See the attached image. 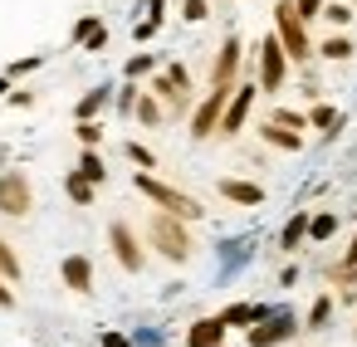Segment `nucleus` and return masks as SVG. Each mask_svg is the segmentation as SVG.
I'll list each match as a JSON object with an SVG mask.
<instances>
[{"mask_svg":"<svg viewBox=\"0 0 357 347\" xmlns=\"http://www.w3.org/2000/svg\"><path fill=\"white\" fill-rule=\"evenodd\" d=\"M132 113H137V123H147V128H157V123H162V103H157V98H147V93H137V108H132Z\"/></svg>","mask_w":357,"mask_h":347,"instance_id":"nucleus-25","label":"nucleus"},{"mask_svg":"<svg viewBox=\"0 0 357 347\" xmlns=\"http://www.w3.org/2000/svg\"><path fill=\"white\" fill-rule=\"evenodd\" d=\"M245 259H250V240H225V245H220V269H225V274H235Z\"/></svg>","mask_w":357,"mask_h":347,"instance_id":"nucleus-20","label":"nucleus"},{"mask_svg":"<svg viewBox=\"0 0 357 347\" xmlns=\"http://www.w3.org/2000/svg\"><path fill=\"white\" fill-rule=\"evenodd\" d=\"M0 98H10V79H0Z\"/></svg>","mask_w":357,"mask_h":347,"instance_id":"nucleus-44","label":"nucleus"},{"mask_svg":"<svg viewBox=\"0 0 357 347\" xmlns=\"http://www.w3.org/2000/svg\"><path fill=\"white\" fill-rule=\"evenodd\" d=\"M142 10H147V15H157V20H162V10H167V0H142Z\"/></svg>","mask_w":357,"mask_h":347,"instance_id":"nucleus-42","label":"nucleus"},{"mask_svg":"<svg viewBox=\"0 0 357 347\" xmlns=\"http://www.w3.org/2000/svg\"><path fill=\"white\" fill-rule=\"evenodd\" d=\"M225 98H230V88H211V93H206V103H201V108L191 113V137H196V142H206V137H211V132L220 128Z\"/></svg>","mask_w":357,"mask_h":347,"instance_id":"nucleus-9","label":"nucleus"},{"mask_svg":"<svg viewBox=\"0 0 357 347\" xmlns=\"http://www.w3.org/2000/svg\"><path fill=\"white\" fill-rule=\"evenodd\" d=\"M323 15H328V25H347V20H352V6L333 0V6H323Z\"/></svg>","mask_w":357,"mask_h":347,"instance_id":"nucleus-31","label":"nucleus"},{"mask_svg":"<svg viewBox=\"0 0 357 347\" xmlns=\"http://www.w3.org/2000/svg\"><path fill=\"white\" fill-rule=\"evenodd\" d=\"M284 79H289V59H284L279 40L269 35V40L259 45V93H279Z\"/></svg>","mask_w":357,"mask_h":347,"instance_id":"nucleus-6","label":"nucleus"},{"mask_svg":"<svg viewBox=\"0 0 357 347\" xmlns=\"http://www.w3.org/2000/svg\"><path fill=\"white\" fill-rule=\"evenodd\" d=\"M147 240H152V249H157L162 259H172V264H186V259L196 254V245H191V235H186V220L162 215V210L147 220Z\"/></svg>","mask_w":357,"mask_h":347,"instance_id":"nucleus-1","label":"nucleus"},{"mask_svg":"<svg viewBox=\"0 0 357 347\" xmlns=\"http://www.w3.org/2000/svg\"><path fill=\"white\" fill-rule=\"evenodd\" d=\"M152 69H157L152 54H132V59H128V79H142V74H152Z\"/></svg>","mask_w":357,"mask_h":347,"instance_id":"nucleus-29","label":"nucleus"},{"mask_svg":"<svg viewBox=\"0 0 357 347\" xmlns=\"http://www.w3.org/2000/svg\"><path fill=\"white\" fill-rule=\"evenodd\" d=\"M137 191L162 210V215H176V220H201V201L196 196H186V191H176V186H167V181H157L152 171H137Z\"/></svg>","mask_w":357,"mask_h":347,"instance_id":"nucleus-2","label":"nucleus"},{"mask_svg":"<svg viewBox=\"0 0 357 347\" xmlns=\"http://www.w3.org/2000/svg\"><path fill=\"white\" fill-rule=\"evenodd\" d=\"M20 274H25V269H20V254L0 240V279H6V284H20Z\"/></svg>","mask_w":357,"mask_h":347,"instance_id":"nucleus-23","label":"nucleus"},{"mask_svg":"<svg viewBox=\"0 0 357 347\" xmlns=\"http://www.w3.org/2000/svg\"><path fill=\"white\" fill-rule=\"evenodd\" d=\"M0 308H15V288H10L6 279H0Z\"/></svg>","mask_w":357,"mask_h":347,"instance_id":"nucleus-40","label":"nucleus"},{"mask_svg":"<svg viewBox=\"0 0 357 347\" xmlns=\"http://www.w3.org/2000/svg\"><path fill=\"white\" fill-rule=\"evenodd\" d=\"M186 347H225V323L220 318H196L186 327Z\"/></svg>","mask_w":357,"mask_h":347,"instance_id":"nucleus-14","label":"nucleus"},{"mask_svg":"<svg viewBox=\"0 0 357 347\" xmlns=\"http://www.w3.org/2000/svg\"><path fill=\"white\" fill-rule=\"evenodd\" d=\"M113 103V84H98V88H89L79 103H74V123H93L103 108Z\"/></svg>","mask_w":357,"mask_h":347,"instance_id":"nucleus-15","label":"nucleus"},{"mask_svg":"<svg viewBox=\"0 0 357 347\" xmlns=\"http://www.w3.org/2000/svg\"><path fill=\"white\" fill-rule=\"evenodd\" d=\"M274 40H279L284 59H294V64H303V59L313 54L308 25H303V20L294 15V0H279V6H274Z\"/></svg>","mask_w":357,"mask_h":347,"instance_id":"nucleus-3","label":"nucleus"},{"mask_svg":"<svg viewBox=\"0 0 357 347\" xmlns=\"http://www.w3.org/2000/svg\"><path fill=\"white\" fill-rule=\"evenodd\" d=\"M79 176H84L89 186H103V181H108V167H103L98 147H84V157H79Z\"/></svg>","mask_w":357,"mask_h":347,"instance_id":"nucleus-17","label":"nucleus"},{"mask_svg":"<svg viewBox=\"0 0 357 347\" xmlns=\"http://www.w3.org/2000/svg\"><path fill=\"white\" fill-rule=\"evenodd\" d=\"M294 15H298L303 25H308V20H318V15H323V0H294Z\"/></svg>","mask_w":357,"mask_h":347,"instance_id":"nucleus-30","label":"nucleus"},{"mask_svg":"<svg viewBox=\"0 0 357 347\" xmlns=\"http://www.w3.org/2000/svg\"><path fill=\"white\" fill-rule=\"evenodd\" d=\"M211 15V6H206V0H181V20H191V25H201Z\"/></svg>","mask_w":357,"mask_h":347,"instance_id":"nucleus-28","label":"nucleus"},{"mask_svg":"<svg viewBox=\"0 0 357 347\" xmlns=\"http://www.w3.org/2000/svg\"><path fill=\"white\" fill-rule=\"evenodd\" d=\"M255 84H240V88H230V98H225V113H220V137H235L245 123H250V108H255Z\"/></svg>","mask_w":357,"mask_h":347,"instance_id":"nucleus-7","label":"nucleus"},{"mask_svg":"<svg viewBox=\"0 0 357 347\" xmlns=\"http://www.w3.org/2000/svg\"><path fill=\"white\" fill-rule=\"evenodd\" d=\"M225 201H235V206H264V186H255V181H240V176H220V186H215Z\"/></svg>","mask_w":357,"mask_h":347,"instance_id":"nucleus-13","label":"nucleus"},{"mask_svg":"<svg viewBox=\"0 0 357 347\" xmlns=\"http://www.w3.org/2000/svg\"><path fill=\"white\" fill-rule=\"evenodd\" d=\"M64 191H69V201H74V206H93V196H98V186H89L79 171H69V176H64Z\"/></svg>","mask_w":357,"mask_h":347,"instance_id":"nucleus-22","label":"nucleus"},{"mask_svg":"<svg viewBox=\"0 0 357 347\" xmlns=\"http://www.w3.org/2000/svg\"><path fill=\"white\" fill-rule=\"evenodd\" d=\"M352 49H357V45H352L347 35H328V40L318 45V54H323V59H352Z\"/></svg>","mask_w":357,"mask_h":347,"instance_id":"nucleus-24","label":"nucleus"},{"mask_svg":"<svg viewBox=\"0 0 357 347\" xmlns=\"http://www.w3.org/2000/svg\"><path fill=\"white\" fill-rule=\"evenodd\" d=\"M342 6H352V0H342Z\"/></svg>","mask_w":357,"mask_h":347,"instance_id":"nucleus-45","label":"nucleus"},{"mask_svg":"<svg viewBox=\"0 0 357 347\" xmlns=\"http://www.w3.org/2000/svg\"><path fill=\"white\" fill-rule=\"evenodd\" d=\"M269 313H274L269 303H230V308H225V313H215V318L225 323V332H230V327H245V332H250V327H255V323H264Z\"/></svg>","mask_w":357,"mask_h":347,"instance_id":"nucleus-11","label":"nucleus"},{"mask_svg":"<svg viewBox=\"0 0 357 347\" xmlns=\"http://www.w3.org/2000/svg\"><path fill=\"white\" fill-rule=\"evenodd\" d=\"M98 347H132V337H128V332H103Z\"/></svg>","mask_w":357,"mask_h":347,"instance_id":"nucleus-38","label":"nucleus"},{"mask_svg":"<svg viewBox=\"0 0 357 347\" xmlns=\"http://www.w3.org/2000/svg\"><path fill=\"white\" fill-rule=\"evenodd\" d=\"M333 230H337V215H328V210L323 215H308V240H328Z\"/></svg>","mask_w":357,"mask_h":347,"instance_id":"nucleus-26","label":"nucleus"},{"mask_svg":"<svg viewBox=\"0 0 357 347\" xmlns=\"http://www.w3.org/2000/svg\"><path fill=\"white\" fill-rule=\"evenodd\" d=\"M74 132H79V142H84V147H98V142H103V128H98V123H79Z\"/></svg>","mask_w":357,"mask_h":347,"instance_id":"nucleus-32","label":"nucleus"},{"mask_svg":"<svg viewBox=\"0 0 357 347\" xmlns=\"http://www.w3.org/2000/svg\"><path fill=\"white\" fill-rule=\"evenodd\" d=\"M157 30H162V20H157V15H147V20H142V25H137V30H132V35H137V40H152V35H157Z\"/></svg>","mask_w":357,"mask_h":347,"instance_id":"nucleus-36","label":"nucleus"},{"mask_svg":"<svg viewBox=\"0 0 357 347\" xmlns=\"http://www.w3.org/2000/svg\"><path fill=\"white\" fill-rule=\"evenodd\" d=\"M298 327H303V323L294 318V308H274L264 323H255V327L245 332V342H250V347H284V342H294Z\"/></svg>","mask_w":357,"mask_h":347,"instance_id":"nucleus-4","label":"nucleus"},{"mask_svg":"<svg viewBox=\"0 0 357 347\" xmlns=\"http://www.w3.org/2000/svg\"><path fill=\"white\" fill-rule=\"evenodd\" d=\"M132 347H157V327H142V332L132 337Z\"/></svg>","mask_w":357,"mask_h":347,"instance_id":"nucleus-39","label":"nucleus"},{"mask_svg":"<svg viewBox=\"0 0 357 347\" xmlns=\"http://www.w3.org/2000/svg\"><path fill=\"white\" fill-rule=\"evenodd\" d=\"M259 137H264L269 147H284V152H298V142H303L298 132H289V128H274V123H264V128H259Z\"/></svg>","mask_w":357,"mask_h":347,"instance_id":"nucleus-21","label":"nucleus"},{"mask_svg":"<svg viewBox=\"0 0 357 347\" xmlns=\"http://www.w3.org/2000/svg\"><path fill=\"white\" fill-rule=\"evenodd\" d=\"M123 152H128V157H132V162H137V167H142V171H147V167H157V157H152V152H147V147H142V142H128V147H123Z\"/></svg>","mask_w":357,"mask_h":347,"instance_id":"nucleus-33","label":"nucleus"},{"mask_svg":"<svg viewBox=\"0 0 357 347\" xmlns=\"http://www.w3.org/2000/svg\"><path fill=\"white\" fill-rule=\"evenodd\" d=\"M303 123H313L323 137H337V128H342V113H337V108H328V103H318V108H313Z\"/></svg>","mask_w":357,"mask_h":347,"instance_id":"nucleus-19","label":"nucleus"},{"mask_svg":"<svg viewBox=\"0 0 357 347\" xmlns=\"http://www.w3.org/2000/svg\"><path fill=\"white\" fill-rule=\"evenodd\" d=\"M59 279H64L74 293H89V288H93V259H89V254H69V259L59 264Z\"/></svg>","mask_w":357,"mask_h":347,"instance_id":"nucleus-12","label":"nucleus"},{"mask_svg":"<svg viewBox=\"0 0 357 347\" xmlns=\"http://www.w3.org/2000/svg\"><path fill=\"white\" fill-rule=\"evenodd\" d=\"M279 284H284V288H294V284H298V264H289V269L279 274Z\"/></svg>","mask_w":357,"mask_h":347,"instance_id":"nucleus-41","label":"nucleus"},{"mask_svg":"<svg viewBox=\"0 0 357 347\" xmlns=\"http://www.w3.org/2000/svg\"><path fill=\"white\" fill-rule=\"evenodd\" d=\"M30 206H35V186H30V176L25 171H0V215H30Z\"/></svg>","mask_w":357,"mask_h":347,"instance_id":"nucleus-5","label":"nucleus"},{"mask_svg":"<svg viewBox=\"0 0 357 347\" xmlns=\"http://www.w3.org/2000/svg\"><path fill=\"white\" fill-rule=\"evenodd\" d=\"M108 245H113V254H118V264H123L128 274H142V264H147V249L137 245V235H132V225H123V220H113V225H108Z\"/></svg>","mask_w":357,"mask_h":347,"instance_id":"nucleus-8","label":"nucleus"},{"mask_svg":"<svg viewBox=\"0 0 357 347\" xmlns=\"http://www.w3.org/2000/svg\"><path fill=\"white\" fill-rule=\"evenodd\" d=\"M132 108H137V88H132V84H128V88H123V93H118V113H132Z\"/></svg>","mask_w":357,"mask_h":347,"instance_id":"nucleus-37","label":"nucleus"},{"mask_svg":"<svg viewBox=\"0 0 357 347\" xmlns=\"http://www.w3.org/2000/svg\"><path fill=\"white\" fill-rule=\"evenodd\" d=\"M74 45H84V49H108V25L98 20V15H84L79 25H74Z\"/></svg>","mask_w":357,"mask_h":347,"instance_id":"nucleus-16","label":"nucleus"},{"mask_svg":"<svg viewBox=\"0 0 357 347\" xmlns=\"http://www.w3.org/2000/svg\"><path fill=\"white\" fill-rule=\"evenodd\" d=\"M303 240H308V215L298 210V215L284 220V230H279V249H298Z\"/></svg>","mask_w":357,"mask_h":347,"instance_id":"nucleus-18","label":"nucleus"},{"mask_svg":"<svg viewBox=\"0 0 357 347\" xmlns=\"http://www.w3.org/2000/svg\"><path fill=\"white\" fill-rule=\"evenodd\" d=\"M235 74H240V35H225L211 69V88H235Z\"/></svg>","mask_w":357,"mask_h":347,"instance_id":"nucleus-10","label":"nucleus"},{"mask_svg":"<svg viewBox=\"0 0 357 347\" xmlns=\"http://www.w3.org/2000/svg\"><path fill=\"white\" fill-rule=\"evenodd\" d=\"M269 123H274V128H289V132H298V128H303V118H298V113H289V108H279Z\"/></svg>","mask_w":357,"mask_h":347,"instance_id":"nucleus-34","label":"nucleus"},{"mask_svg":"<svg viewBox=\"0 0 357 347\" xmlns=\"http://www.w3.org/2000/svg\"><path fill=\"white\" fill-rule=\"evenodd\" d=\"M328 318H333V298L323 293V298H313V308H308V323H303V327H328Z\"/></svg>","mask_w":357,"mask_h":347,"instance_id":"nucleus-27","label":"nucleus"},{"mask_svg":"<svg viewBox=\"0 0 357 347\" xmlns=\"http://www.w3.org/2000/svg\"><path fill=\"white\" fill-rule=\"evenodd\" d=\"M6 162H10V147H6V142H0V167H6Z\"/></svg>","mask_w":357,"mask_h":347,"instance_id":"nucleus-43","label":"nucleus"},{"mask_svg":"<svg viewBox=\"0 0 357 347\" xmlns=\"http://www.w3.org/2000/svg\"><path fill=\"white\" fill-rule=\"evenodd\" d=\"M40 69V54H30V59H20V64H10V74L6 79H20V74H35Z\"/></svg>","mask_w":357,"mask_h":347,"instance_id":"nucleus-35","label":"nucleus"}]
</instances>
